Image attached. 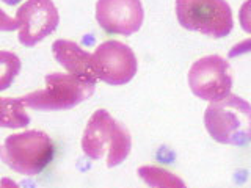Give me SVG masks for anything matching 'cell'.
<instances>
[{
  "label": "cell",
  "instance_id": "obj_18",
  "mask_svg": "<svg viewBox=\"0 0 251 188\" xmlns=\"http://www.w3.org/2000/svg\"><path fill=\"white\" fill-rule=\"evenodd\" d=\"M3 3H6V5H18L21 0H2Z\"/></svg>",
  "mask_w": 251,
  "mask_h": 188
},
{
  "label": "cell",
  "instance_id": "obj_7",
  "mask_svg": "<svg viewBox=\"0 0 251 188\" xmlns=\"http://www.w3.org/2000/svg\"><path fill=\"white\" fill-rule=\"evenodd\" d=\"M98 78L108 85H126L137 74V57L129 46L120 41L102 43L93 53Z\"/></svg>",
  "mask_w": 251,
  "mask_h": 188
},
{
  "label": "cell",
  "instance_id": "obj_16",
  "mask_svg": "<svg viewBox=\"0 0 251 188\" xmlns=\"http://www.w3.org/2000/svg\"><path fill=\"white\" fill-rule=\"evenodd\" d=\"M248 52H251V39H245V41L235 44L232 49L229 50V58L240 57V55L248 53Z\"/></svg>",
  "mask_w": 251,
  "mask_h": 188
},
{
  "label": "cell",
  "instance_id": "obj_9",
  "mask_svg": "<svg viewBox=\"0 0 251 188\" xmlns=\"http://www.w3.org/2000/svg\"><path fill=\"white\" fill-rule=\"evenodd\" d=\"M145 11L140 0H98L96 19L107 33L129 36L140 30Z\"/></svg>",
  "mask_w": 251,
  "mask_h": 188
},
{
  "label": "cell",
  "instance_id": "obj_5",
  "mask_svg": "<svg viewBox=\"0 0 251 188\" xmlns=\"http://www.w3.org/2000/svg\"><path fill=\"white\" fill-rule=\"evenodd\" d=\"M176 18L185 30L210 38H225L234 28L226 0H176Z\"/></svg>",
  "mask_w": 251,
  "mask_h": 188
},
{
  "label": "cell",
  "instance_id": "obj_15",
  "mask_svg": "<svg viewBox=\"0 0 251 188\" xmlns=\"http://www.w3.org/2000/svg\"><path fill=\"white\" fill-rule=\"evenodd\" d=\"M16 28H19L18 19L10 18L3 10H0V31H13Z\"/></svg>",
  "mask_w": 251,
  "mask_h": 188
},
{
  "label": "cell",
  "instance_id": "obj_3",
  "mask_svg": "<svg viewBox=\"0 0 251 188\" xmlns=\"http://www.w3.org/2000/svg\"><path fill=\"white\" fill-rule=\"evenodd\" d=\"M53 157V143L41 130L10 135L0 144V160L24 176L39 174Z\"/></svg>",
  "mask_w": 251,
  "mask_h": 188
},
{
  "label": "cell",
  "instance_id": "obj_11",
  "mask_svg": "<svg viewBox=\"0 0 251 188\" xmlns=\"http://www.w3.org/2000/svg\"><path fill=\"white\" fill-rule=\"evenodd\" d=\"M30 124V116L25 113L24 102L13 97H0V127L21 129Z\"/></svg>",
  "mask_w": 251,
  "mask_h": 188
},
{
  "label": "cell",
  "instance_id": "obj_8",
  "mask_svg": "<svg viewBox=\"0 0 251 188\" xmlns=\"http://www.w3.org/2000/svg\"><path fill=\"white\" fill-rule=\"evenodd\" d=\"M16 19L19 22L21 44L33 47L53 33L58 27L60 14L52 0H27L16 13Z\"/></svg>",
  "mask_w": 251,
  "mask_h": 188
},
{
  "label": "cell",
  "instance_id": "obj_10",
  "mask_svg": "<svg viewBox=\"0 0 251 188\" xmlns=\"http://www.w3.org/2000/svg\"><path fill=\"white\" fill-rule=\"evenodd\" d=\"M52 52L55 60L65 69H68L69 74L96 83L98 75L94 72L93 55L83 50L78 44L74 41H68V39H57L52 44Z\"/></svg>",
  "mask_w": 251,
  "mask_h": 188
},
{
  "label": "cell",
  "instance_id": "obj_17",
  "mask_svg": "<svg viewBox=\"0 0 251 188\" xmlns=\"http://www.w3.org/2000/svg\"><path fill=\"white\" fill-rule=\"evenodd\" d=\"M0 188H19V185L16 184L14 180H11L10 177H3L0 180Z\"/></svg>",
  "mask_w": 251,
  "mask_h": 188
},
{
  "label": "cell",
  "instance_id": "obj_14",
  "mask_svg": "<svg viewBox=\"0 0 251 188\" xmlns=\"http://www.w3.org/2000/svg\"><path fill=\"white\" fill-rule=\"evenodd\" d=\"M239 19H240L242 28L248 31V33H251V0H247V2L240 6Z\"/></svg>",
  "mask_w": 251,
  "mask_h": 188
},
{
  "label": "cell",
  "instance_id": "obj_6",
  "mask_svg": "<svg viewBox=\"0 0 251 188\" xmlns=\"http://www.w3.org/2000/svg\"><path fill=\"white\" fill-rule=\"evenodd\" d=\"M188 85L196 97L217 102L227 97L232 88L231 66L218 55L200 58L188 70Z\"/></svg>",
  "mask_w": 251,
  "mask_h": 188
},
{
  "label": "cell",
  "instance_id": "obj_13",
  "mask_svg": "<svg viewBox=\"0 0 251 188\" xmlns=\"http://www.w3.org/2000/svg\"><path fill=\"white\" fill-rule=\"evenodd\" d=\"M21 60L16 53L0 50V91L10 88L21 70Z\"/></svg>",
  "mask_w": 251,
  "mask_h": 188
},
{
  "label": "cell",
  "instance_id": "obj_1",
  "mask_svg": "<svg viewBox=\"0 0 251 188\" xmlns=\"http://www.w3.org/2000/svg\"><path fill=\"white\" fill-rule=\"evenodd\" d=\"M132 147L129 130L113 119L107 110H98L90 118L82 137V151L91 160L107 157V166L115 168L126 160Z\"/></svg>",
  "mask_w": 251,
  "mask_h": 188
},
{
  "label": "cell",
  "instance_id": "obj_12",
  "mask_svg": "<svg viewBox=\"0 0 251 188\" xmlns=\"http://www.w3.org/2000/svg\"><path fill=\"white\" fill-rule=\"evenodd\" d=\"M138 177L151 188H187L182 179L159 166H140Z\"/></svg>",
  "mask_w": 251,
  "mask_h": 188
},
{
  "label": "cell",
  "instance_id": "obj_4",
  "mask_svg": "<svg viewBox=\"0 0 251 188\" xmlns=\"http://www.w3.org/2000/svg\"><path fill=\"white\" fill-rule=\"evenodd\" d=\"M94 93V83L73 74L53 72L46 75V88L21 97L24 105L43 112L69 110L90 99Z\"/></svg>",
  "mask_w": 251,
  "mask_h": 188
},
{
  "label": "cell",
  "instance_id": "obj_2",
  "mask_svg": "<svg viewBox=\"0 0 251 188\" xmlns=\"http://www.w3.org/2000/svg\"><path fill=\"white\" fill-rule=\"evenodd\" d=\"M204 125L218 143L245 146L251 141V105L245 99L229 94L206 108Z\"/></svg>",
  "mask_w": 251,
  "mask_h": 188
}]
</instances>
